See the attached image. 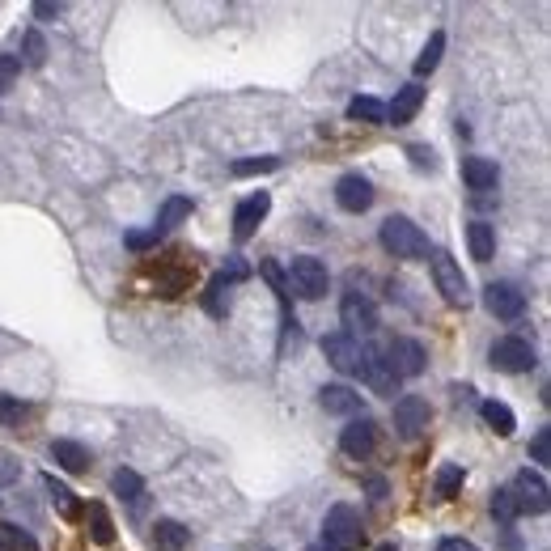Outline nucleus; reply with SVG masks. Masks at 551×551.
I'll return each mask as SVG.
<instances>
[{"label":"nucleus","instance_id":"1","mask_svg":"<svg viewBox=\"0 0 551 551\" xmlns=\"http://www.w3.org/2000/svg\"><path fill=\"white\" fill-rule=\"evenodd\" d=\"M378 238L386 246V255H395V259H424V255H429V238H424V229L416 221H407V217H386Z\"/></svg>","mask_w":551,"mask_h":551},{"label":"nucleus","instance_id":"15","mask_svg":"<svg viewBox=\"0 0 551 551\" xmlns=\"http://www.w3.org/2000/svg\"><path fill=\"white\" fill-rule=\"evenodd\" d=\"M335 204L344 212H365L373 204V183L365 174H344V179L335 183Z\"/></svg>","mask_w":551,"mask_h":551},{"label":"nucleus","instance_id":"40","mask_svg":"<svg viewBox=\"0 0 551 551\" xmlns=\"http://www.w3.org/2000/svg\"><path fill=\"white\" fill-rule=\"evenodd\" d=\"M437 551H479V547H475L471 539H441Z\"/></svg>","mask_w":551,"mask_h":551},{"label":"nucleus","instance_id":"10","mask_svg":"<svg viewBox=\"0 0 551 551\" xmlns=\"http://www.w3.org/2000/svg\"><path fill=\"white\" fill-rule=\"evenodd\" d=\"M484 306H488V314H496V318H522L526 293L518 289V284H509V280H492L488 289H484Z\"/></svg>","mask_w":551,"mask_h":551},{"label":"nucleus","instance_id":"25","mask_svg":"<svg viewBox=\"0 0 551 551\" xmlns=\"http://www.w3.org/2000/svg\"><path fill=\"white\" fill-rule=\"evenodd\" d=\"M348 119H357V123H386V102H378V98H369V94H361V98H352L348 102Z\"/></svg>","mask_w":551,"mask_h":551},{"label":"nucleus","instance_id":"27","mask_svg":"<svg viewBox=\"0 0 551 551\" xmlns=\"http://www.w3.org/2000/svg\"><path fill=\"white\" fill-rule=\"evenodd\" d=\"M90 535H94L98 547H111L115 543V522H111V513H106L102 501L90 505Z\"/></svg>","mask_w":551,"mask_h":551},{"label":"nucleus","instance_id":"31","mask_svg":"<svg viewBox=\"0 0 551 551\" xmlns=\"http://www.w3.org/2000/svg\"><path fill=\"white\" fill-rule=\"evenodd\" d=\"M492 518L501 522V526H513V522L522 518L518 505H513V492H509V488H496V492H492Z\"/></svg>","mask_w":551,"mask_h":551},{"label":"nucleus","instance_id":"24","mask_svg":"<svg viewBox=\"0 0 551 551\" xmlns=\"http://www.w3.org/2000/svg\"><path fill=\"white\" fill-rule=\"evenodd\" d=\"M191 200H187V195H170V200L162 204V212H157V234H166V229H174V225H183L187 217H191Z\"/></svg>","mask_w":551,"mask_h":551},{"label":"nucleus","instance_id":"28","mask_svg":"<svg viewBox=\"0 0 551 551\" xmlns=\"http://www.w3.org/2000/svg\"><path fill=\"white\" fill-rule=\"evenodd\" d=\"M441 51H446V30H437L433 39L424 43L420 60H416V77H429V73H437V64H441Z\"/></svg>","mask_w":551,"mask_h":551},{"label":"nucleus","instance_id":"38","mask_svg":"<svg viewBox=\"0 0 551 551\" xmlns=\"http://www.w3.org/2000/svg\"><path fill=\"white\" fill-rule=\"evenodd\" d=\"M547 454H551V429H539L535 441H530V458H535V462H547Z\"/></svg>","mask_w":551,"mask_h":551},{"label":"nucleus","instance_id":"42","mask_svg":"<svg viewBox=\"0 0 551 551\" xmlns=\"http://www.w3.org/2000/svg\"><path fill=\"white\" fill-rule=\"evenodd\" d=\"M369 492H373V496H378V501H382V496H386V484H382V479H369Z\"/></svg>","mask_w":551,"mask_h":551},{"label":"nucleus","instance_id":"18","mask_svg":"<svg viewBox=\"0 0 551 551\" xmlns=\"http://www.w3.org/2000/svg\"><path fill=\"white\" fill-rule=\"evenodd\" d=\"M462 179H467L471 191H492L501 183V170H496L492 157H467V162H462Z\"/></svg>","mask_w":551,"mask_h":551},{"label":"nucleus","instance_id":"9","mask_svg":"<svg viewBox=\"0 0 551 551\" xmlns=\"http://www.w3.org/2000/svg\"><path fill=\"white\" fill-rule=\"evenodd\" d=\"M429 420H433V407L424 403L420 395H403L399 403H395V433L399 437H420L424 429H429Z\"/></svg>","mask_w":551,"mask_h":551},{"label":"nucleus","instance_id":"16","mask_svg":"<svg viewBox=\"0 0 551 551\" xmlns=\"http://www.w3.org/2000/svg\"><path fill=\"white\" fill-rule=\"evenodd\" d=\"M318 403H323V412H331V416H361V395L352 386H344V382H335V386H323L318 390Z\"/></svg>","mask_w":551,"mask_h":551},{"label":"nucleus","instance_id":"11","mask_svg":"<svg viewBox=\"0 0 551 551\" xmlns=\"http://www.w3.org/2000/svg\"><path fill=\"white\" fill-rule=\"evenodd\" d=\"M373 446H378V424L369 416H352L348 429L340 433V450L348 458H365V454H373Z\"/></svg>","mask_w":551,"mask_h":551},{"label":"nucleus","instance_id":"4","mask_svg":"<svg viewBox=\"0 0 551 551\" xmlns=\"http://www.w3.org/2000/svg\"><path fill=\"white\" fill-rule=\"evenodd\" d=\"M488 361H492V369H501V373H530V369H535V344L522 340V335H505V340L492 344Z\"/></svg>","mask_w":551,"mask_h":551},{"label":"nucleus","instance_id":"19","mask_svg":"<svg viewBox=\"0 0 551 551\" xmlns=\"http://www.w3.org/2000/svg\"><path fill=\"white\" fill-rule=\"evenodd\" d=\"M51 462L56 467H64V471H73V475H81V471H90V450L81 446V441H51Z\"/></svg>","mask_w":551,"mask_h":551},{"label":"nucleus","instance_id":"7","mask_svg":"<svg viewBox=\"0 0 551 551\" xmlns=\"http://www.w3.org/2000/svg\"><path fill=\"white\" fill-rule=\"evenodd\" d=\"M513 492V505L518 513H547V479L539 471H518L513 484H505Z\"/></svg>","mask_w":551,"mask_h":551},{"label":"nucleus","instance_id":"37","mask_svg":"<svg viewBox=\"0 0 551 551\" xmlns=\"http://www.w3.org/2000/svg\"><path fill=\"white\" fill-rule=\"evenodd\" d=\"M407 157L416 162V170H433L437 166V153L429 145H412V149H407Z\"/></svg>","mask_w":551,"mask_h":551},{"label":"nucleus","instance_id":"20","mask_svg":"<svg viewBox=\"0 0 551 551\" xmlns=\"http://www.w3.org/2000/svg\"><path fill=\"white\" fill-rule=\"evenodd\" d=\"M467 242H471V259L475 263H488L496 255V229L488 221H471L467 225Z\"/></svg>","mask_w":551,"mask_h":551},{"label":"nucleus","instance_id":"13","mask_svg":"<svg viewBox=\"0 0 551 551\" xmlns=\"http://www.w3.org/2000/svg\"><path fill=\"white\" fill-rule=\"evenodd\" d=\"M386 361H390V369H395V378H420L424 373V344H416V340H395L386 348Z\"/></svg>","mask_w":551,"mask_h":551},{"label":"nucleus","instance_id":"39","mask_svg":"<svg viewBox=\"0 0 551 551\" xmlns=\"http://www.w3.org/2000/svg\"><path fill=\"white\" fill-rule=\"evenodd\" d=\"M157 238H162V234H157V229H145V234H128V238H123V242H128V246H132V251H149V246H153Z\"/></svg>","mask_w":551,"mask_h":551},{"label":"nucleus","instance_id":"41","mask_svg":"<svg viewBox=\"0 0 551 551\" xmlns=\"http://www.w3.org/2000/svg\"><path fill=\"white\" fill-rule=\"evenodd\" d=\"M56 13H64L60 0H56V5H51V0H39V5H34V17H56Z\"/></svg>","mask_w":551,"mask_h":551},{"label":"nucleus","instance_id":"17","mask_svg":"<svg viewBox=\"0 0 551 551\" xmlns=\"http://www.w3.org/2000/svg\"><path fill=\"white\" fill-rule=\"evenodd\" d=\"M420 106H424V85L412 81V85H403V90H395V102L386 106V119L399 128V123H412L416 119Z\"/></svg>","mask_w":551,"mask_h":551},{"label":"nucleus","instance_id":"14","mask_svg":"<svg viewBox=\"0 0 551 551\" xmlns=\"http://www.w3.org/2000/svg\"><path fill=\"white\" fill-rule=\"evenodd\" d=\"M272 212V195L268 191H259V195H251V200H242L238 204V212H234V238L238 242H246L259 229V221Z\"/></svg>","mask_w":551,"mask_h":551},{"label":"nucleus","instance_id":"6","mask_svg":"<svg viewBox=\"0 0 551 551\" xmlns=\"http://www.w3.org/2000/svg\"><path fill=\"white\" fill-rule=\"evenodd\" d=\"M340 323H344V335L361 340V335L378 331V306H373L365 293H348V297L340 301Z\"/></svg>","mask_w":551,"mask_h":551},{"label":"nucleus","instance_id":"3","mask_svg":"<svg viewBox=\"0 0 551 551\" xmlns=\"http://www.w3.org/2000/svg\"><path fill=\"white\" fill-rule=\"evenodd\" d=\"M289 289L297 293V297H306V301H318V297H327V289H331V276H327V263L323 259H314V255H297L293 263H289Z\"/></svg>","mask_w":551,"mask_h":551},{"label":"nucleus","instance_id":"12","mask_svg":"<svg viewBox=\"0 0 551 551\" xmlns=\"http://www.w3.org/2000/svg\"><path fill=\"white\" fill-rule=\"evenodd\" d=\"M361 378L373 386V395H395V390H399L395 369H390V361H386V348H365V369H361Z\"/></svg>","mask_w":551,"mask_h":551},{"label":"nucleus","instance_id":"32","mask_svg":"<svg viewBox=\"0 0 551 551\" xmlns=\"http://www.w3.org/2000/svg\"><path fill=\"white\" fill-rule=\"evenodd\" d=\"M462 479H467V471H462L458 462H450V467H441V471H437V484H433V488H437L441 501H450V496L462 488Z\"/></svg>","mask_w":551,"mask_h":551},{"label":"nucleus","instance_id":"43","mask_svg":"<svg viewBox=\"0 0 551 551\" xmlns=\"http://www.w3.org/2000/svg\"><path fill=\"white\" fill-rule=\"evenodd\" d=\"M378 551H399V547H390V543H382V547H378Z\"/></svg>","mask_w":551,"mask_h":551},{"label":"nucleus","instance_id":"22","mask_svg":"<svg viewBox=\"0 0 551 551\" xmlns=\"http://www.w3.org/2000/svg\"><path fill=\"white\" fill-rule=\"evenodd\" d=\"M191 543V530L183 522H157L153 526V547L157 551H183Z\"/></svg>","mask_w":551,"mask_h":551},{"label":"nucleus","instance_id":"5","mask_svg":"<svg viewBox=\"0 0 551 551\" xmlns=\"http://www.w3.org/2000/svg\"><path fill=\"white\" fill-rule=\"evenodd\" d=\"M433 284H437V293L450 301V306H467L471 301V284H467V276H462V268L458 263L441 251V255H433Z\"/></svg>","mask_w":551,"mask_h":551},{"label":"nucleus","instance_id":"8","mask_svg":"<svg viewBox=\"0 0 551 551\" xmlns=\"http://www.w3.org/2000/svg\"><path fill=\"white\" fill-rule=\"evenodd\" d=\"M323 352H327V361L340 373H357V378H361V369H365V344L361 340L335 331V335H327V340H323Z\"/></svg>","mask_w":551,"mask_h":551},{"label":"nucleus","instance_id":"34","mask_svg":"<svg viewBox=\"0 0 551 551\" xmlns=\"http://www.w3.org/2000/svg\"><path fill=\"white\" fill-rule=\"evenodd\" d=\"M26 416H30L26 403H17L13 395H0V424H9V429H22Z\"/></svg>","mask_w":551,"mask_h":551},{"label":"nucleus","instance_id":"35","mask_svg":"<svg viewBox=\"0 0 551 551\" xmlns=\"http://www.w3.org/2000/svg\"><path fill=\"white\" fill-rule=\"evenodd\" d=\"M43 60H47V39H43L39 30H30L26 34V64L30 68H43Z\"/></svg>","mask_w":551,"mask_h":551},{"label":"nucleus","instance_id":"33","mask_svg":"<svg viewBox=\"0 0 551 551\" xmlns=\"http://www.w3.org/2000/svg\"><path fill=\"white\" fill-rule=\"evenodd\" d=\"M276 166H280V157H246V162L229 166V174H234V179H246V174H268Z\"/></svg>","mask_w":551,"mask_h":551},{"label":"nucleus","instance_id":"2","mask_svg":"<svg viewBox=\"0 0 551 551\" xmlns=\"http://www.w3.org/2000/svg\"><path fill=\"white\" fill-rule=\"evenodd\" d=\"M365 539L361 518L352 505H331L327 518H323V547L327 551H357Z\"/></svg>","mask_w":551,"mask_h":551},{"label":"nucleus","instance_id":"26","mask_svg":"<svg viewBox=\"0 0 551 551\" xmlns=\"http://www.w3.org/2000/svg\"><path fill=\"white\" fill-rule=\"evenodd\" d=\"M111 492L119 496V501H140V496H145V479H140L136 471H128V467H123V471H115L111 475Z\"/></svg>","mask_w":551,"mask_h":551},{"label":"nucleus","instance_id":"36","mask_svg":"<svg viewBox=\"0 0 551 551\" xmlns=\"http://www.w3.org/2000/svg\"><path fill=\"white\" fill-rule=\"evenodd\" d=\"M17 77H22V56H0V94L13 90Z\"/></svg>","mask_w":551,"mask_h":551},{"label":"nucleus","instance_id":"30","mask_svg":"<svg viewBox=\"0 0 551 551\" xmlns=\"http://www.w3.org/2000/svg\"><path fill=\"white\" fill-rule=\"evenodd\" d=\"M229 280L225 276H212V284H208V293H204V310L212 314V318H225V310H229Z\"/></svg>","mask_w":551,"mask_h":551},{"label":"nucleus","instance_id":"44","mask_svg":"<svg viewBox=\"0 0 551 551\" xmlns=\"http://www.w3.org/2000/svg\"><path fill=\"white\" fill-rule=\"evenodd\" d=\"M310 551H327V547H310Z\"/></svg>","mask_w":551,"mask_h":551},{"label":"nucleus","instance_id":"21","mask_svg":"<svg viewBox=\"0 0 551 551\" xmlns=\"http://www.w3.org/2000/svg\"><path fill=\"white\" fill-rule=\"evenodd\" d=\"M479 416H484L488 429L501 433V437H509L513 429H518V416H513L509 403H501V399H484V403H479Z\"/></svg>","mask_w":551,"mask_h":551},{"label":"nucleus","instance_id":"29","mask_svg":"<svg viewBox=\"0 0 551 551\" xmlns=\"http://www.w3.org/2000/svg\"><path fill=\"white\" fill-rule=\"evenodd\" d=\"M0 551H39L30 530L13 526V522H0Z\"/></svg>","mask_w":551,"mask_h":551},{"label":"nucleus","instance_id":"23","mask_svg":"<svg viewBox=\"0 0 551 551\" xmlns=\"http://www.w3.org/2000/svg\"><path fill=\"white\" fill-rule=\"evenodd\" d=\"M43 488H47V496H51V505H56L64 518H77L81 513V505H77V492L64 484V479H56V475H43Z\"/></svg>","mask_w":551,"mask_h":551}]
</instances>
